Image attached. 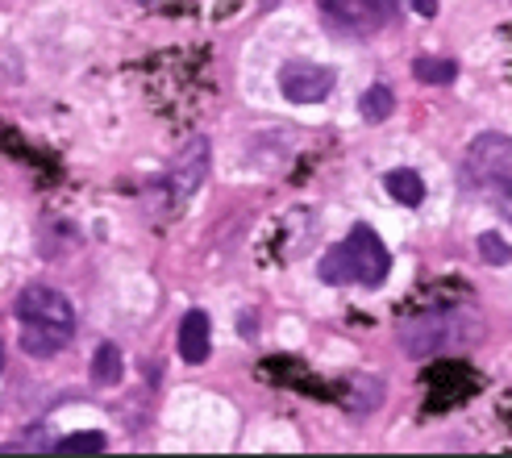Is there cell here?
I'll use <instances>...</instances> for the list:
<instances>
[{
	"label": "cell",
	"instance_id": "4",
	"mask_svg": "<svg viewBox=\"0 0 512 458\" xmlns=\"http://www.w3.org/2000/svg\"><path fill=\"white\" fill-rule=\"evenodd\" d=\"M179 354H184V363L209 359V317L200 309H192L184 321H179Z\"/></svg>",
	"mask_w": 512,
	"mask_h": 458
},
{
	"label": "cell",
	"instance_id": "12",
	"mask_svg": "<svg viewBox=\"0 0 512 458\" xmlns=\"http://www.w3.org/2000/svg\"><path fill=\"white\" fill-rule=\"evenodd\" d=\"M371 5H375L379 13H396V0H371Z\"/></svg>",
	"mask_w": 512,
	"mask_h": 458
},
{
	"label": "cell",
	"instance_id": "11",
	"mask_svg": "<svg viewBox=\"0 0 512 458\" xmlns=\"http://www.w3.org/2000/svg\"><path fill=\"white\" fill-rule=\"evenodd\" d=\"M413 5L421 9V17H433V13H438V0H413Z\"/></svg>",
	"mask_w": 512,
	"mask_h": 458
},
{
	"label": "cell",
	"instance_id": "6",
	"mask_svg": "<svg viewBox=\"0 0 512 458\" xmlns=\"http://www.w3.org/2000/svg\"><path fill=\"white\" fill-rule=\"evenodd\" d=\"M92 379H96L100 388L121 384V350H117L113 342H105V346L92 354Z\"/></svg>",
	"mask_w": 512,
	"mask_h": 458
},
{
	"label": "cell",
	"instance_id": "3",
	"mask_svg": "<svg viewBox=\"0 0 512 458\" xmlns=\"http://www.w3.org/2000/svg\"><path fill=\"white\" fill-rule=\"evenodd\" d=\"M279 92L296 100V105H317V100L334 92V71L317 63H288L279 71Z\"/></svg>",
	"mask_w": 512,
	"mask_h": 458
},
{
	"label": "cell",
	"instance_id": "9",
	"mask_svg": "<svg viewBox=\"0 0 512 458\" xmlns=\"http://www.w3.org/2000/svg\"><path fill=\"white\" fill-rule=\"evenodd\" d=\"M55 450L59 454H100V450H105V434H71Z\"/></svg>",
	"mask_w": 512,
	"mask_h": 458
},
{
	"label": "cell",
	"instance_id": "13",
	"mask_svg": "<svg viewBox=\"0 0 512 458\" xmlns=\"http://www.w3.org/2000/svg\"><path fill=\"white\" fill-rule=\"evenodd\" d=\"M0 367H5V346H0Z\"/></svg>",
	"mask_w": 512,
	"mask_h": 458
},
{
	"label": "cell",
	"instance_id": "10",
	"mask_svg": "<svg viewBox=\"0 0 512 458\" xmlns=\"http://www.w3.org/2000/svg\"><path fill=\"white\" fill-rule=\"evenodd\" d=\"M479 254L488 263H508V250H504V238H496V234H483L479 238Z\"/></svg>",
	"mask_w": 512,
	"mask_h": 458
},
{
	"label": "cell",
	"instance_id": "8",
	"mask_svg": "<svg viewBox=\"0 0 512 458\" xmlns=\"http://www.w3.org/2000/svg\"><path fill=\"white\" fill-rule=\"evenodd\" d=\"M413 71L421 75L425 84H450L454 75H458V67H454L450 59H417V63H413Z\"/></svg>",
	"mask_w": 512,
	"mask_h": 458
},
{
	"label": "cell",
	"instance_id": "5",
	"mask_svg": "<svg viewBox=\"0 0 512 458\" xmlns=\"http://www.w3.org/2000/svg\"><path fill=\"white\" fill-rule=\"evenodd\" d=\"M383 184H388V192L400 200V205H408V209H417L421 200H425V180H421L417 171H392Z\"/></svg>",
	"mask_w": 512,
	"mask_h": 458
},
{
	"label": "cell",
	"instance_id": "2",
	"mask_svg": "<svg viewBox=\"0 0 512 458\" xmlns=\"http://www.w3.org/2000/svg\"><path fill=\"white\" fill-rule=\"evenodd\" d=\"M392 271V254L367 225L350 229V238L342 246H334L321 259V279L325 284H367L379 288Z\"/></svg>",
	"mask_w": 512,
	"mask_h": 458
},
{
	"label": "cell",
	"instance_id": "7",
	"mask_svg": "<svg viewBox=\"0 0 512 458\" xmlns=\"http://www.w3.org/2000/svg\"><path fill=\"white\" fill-rule=\"evenodd\" d=\"M392 105H396V100H392V88L375 84V88H367V92H363V100H358V113H363L371 125H379L383 117L392 113Z\"/></svg>",
	"mask_w": 512,
	"mask_h": 458
},
{
	"label": "cell",
	"instance_id": "1",
	"mask_svg": "<svg viewBox=\"0 0 512 458\" xmlns=\"http://www.w3.org/2000/svg\"><path fill=\"white\" fill-rule=\"evenodd\" d=\"M17 321H21V346L34 359H50L63 350L75 334V309L71 300L46 284H30L17 296Z\"/></svg>",
	"mask_w": 512,
	"mask_h": 458
}]
</instances>
